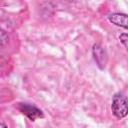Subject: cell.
Wrapping results in <instances>:
<instances>
[{"instance_id":"6da1fadb","label":"cell","mask_w":128,"mask_h":128,"mask_svg":"<svg viewBox=\"0 0 128 128\" xmlns=\"http://www.w3.org/2000/svg\"><path fill=\"white\" fill-rule=\"evenodd\" d=\"M112 114L117 119H123L128 115V98L122 92H117L113 95L111 101Z\"/></svg>"},{"instance_id":"7a4b0ae2","label":"cell","mask_w":128,"mask_h":128,"mask_svg":"<svg viewBox=\"0 0 128 128\" xmlns=\"http://www.w3.org/2000/svg\"><path fill=\"white\" fill-rule=\"evenodd\" d=\"M18 110L26 116L30 121H36L37 119L44 118V113L41 109H39L37 106L30 104V103H18L17 106Z\"/></svg>"},{"instance_id":"3957f363","label":"cell","mask_w":128,"mask_h":128,"mask_svg":"<svg viewBox=\"0 0 128 128\" xmlns=\"http://www.w3.org/2000/svg\"><path fill=\"white\" fill-rule=\"evenodd\" d=\"M92 55H93L94 61L96 62L97 66L100 69H104L108 61V55L104 47L99 43L94 44L92 47Z\"/></svg>"},{"instance_id":"277c9868","label":"cell","mask_w":128,"mask_h":128,"mask_svg":"<svg viewBox=\"0 0 128 128\" xmlns=\"http://www.w3.org/2000/svg\"><path fill=\"white\" fill-rule=\"evenodd\" d=\"M108 21L115 26L128 30V14L121 12H114L108 16Z\"/></svg>"},{"instance_id":"5b68a950","label":"cell","mask_w":128,"mask_h":128,"mask_svg":"<svg viewBox=\"0 0 128 128\" xmlns=\"http://www.w3.org/2000/svg\"><path fill=\"white\" fill-rule=\"evenodd\" d=\"M118 38L120 40V43L124 46V48L128 52V33H121Z\"/></svg>"},{"instance_id":"8992f818","label":"cell","mask_w":128,"mask_h":128,"mask_svg":"<svg viewBox=\"0 0 128 128\" xmlns=\"http://www.w3.org/2000/svg\"><path fill=\"white\" fill-rule=\"evenodd\" d=\"M6 41H8V35L5 33L4 30H2L1 31V43H2V46H4Z\"/></svg>"}]
</instances>
